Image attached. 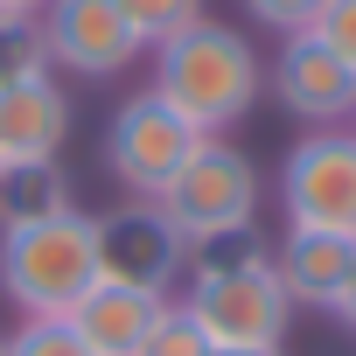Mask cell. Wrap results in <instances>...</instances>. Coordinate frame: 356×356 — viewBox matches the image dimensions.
<instances>
[{
    "label": "cell",
    "mask_w": 356,
    "mask_h": 356,
    "mask_svg": "<svg viewBox=\"0 0 356 356\" xmlns=\"http://www.w3.org/2000/svg\"><path fill=\"white\" fill-rule=\"evenodd\" d=\"M259 84H266V70H259V49L238 35V29H224V22H196V29H182V35H168L161 49H154V98L161 105H175L203 140H224L245 112H252V98H259Z\"/></svg>",
    "instance_id": "1"
},
{
    "label": "cell",
    "mask_w": 356,
    "mask_h": 356,
    "mask_svg": "<svg viewBox=\"0 0 356 356\" xmlns=\"http://www.w3.org/2000/svg\"><path fill=\"white\" fill-rule=\"evenodd\" d=\"M91 280H98V238L84 210L0 231V293L22 314H70Z\"/></svg>",
    "instance_id": "2"
},
{
    "label": "cell",
    "mask_w": 356,
    "mask_h": 356,
    "mask_svg": "<svg viewBox=\"0 0 356 356\" xmlns=\"http://www.w3.org/2000/svg\"><path fill=\"white\" fill-rule=\"evenodd\" d=\"M196 147H203V133H196L182 112L161 105L154 91H140V98L119 105V119H112V133H105V168L126 182L133 203H161V189L196 161Z\"/></svg>",
    "instance_id": "3"
},
{
    "label": "cell",
    "mask_w": 356,
    "mask_h": 356,
    "mask_svg": "<svg viewBox=\"0 0 356 356\" xmlns=\"http://www.w3.org/2000/svg\"><path fill=\"white\" fill-rule=\"evenodd\" d=\"M182 307L196 314V328L210 335V349H280L286 328H293V293L280 286L273 266L189 280Z\"/></svg>",
    "instance_id": "4"
},
{
    "label": "cell",
    "mask_w": 356,
    "mask_h": 356,
    "mask_svg": "<svg viewBox=\"0 0 356 356\" xmlns=\"http://www.w3.org/2000/svg\"><path fill=\"white\" fill-rule=\"evenodd\" d=\"M252 210H259V168L231 140H203L196 161L161 189V217L182 231V245L210 238V231H238V224H252Z\"/></svg>",
    "instance_id": "5"
},
{
    "label": "cell",
    "mask_w": 356,
    "mask_h": 356,
    "mask_svg": "<svg viewBox=\"0 0 356 356\" xmlns=\"http://www.w3.org/2000/svg\"><path fill=\"white\" fill-rule=\"evenodd\" d=\"M91 238H98V280L112 286H140L168 300V286L189 273V245L161 217V203H119L91 217Z\"/></svg>",
    "instance_id": "6"
},
{
    "label": "cell",
    "mask_w": 356,
    "mask_h": 356,
    "mask_svg": "<svg viewBox=\"0 0 356 356\" xmlns=\"http://www.w3.org/2000/svg\"><path fill=\"white\" fill-rule=\"evenodd\" d=\"M280 203H286V224L356 231V133L349 126H321L286 154Z\"/></svg>",
    "instance_id": "7"
},
{
    "label": "cell",
    "mask_w": 356,
    "mask_h": 356,
    "mask_svg": "<svg viewBox=\"0 0 356 356\" xmlns=\"http://www.w3.org/2000/svg\"><path fill=\"white\" fill-rule=\"evenodd\" d=\"M35 29H42L49 70H70V77H126V63L140 56V35L126 29L119 0H49Z\"/></svg>",
    "instance_id": "8"
},
{
    "label": "cell",
    "mask_w": 356,
    "mask_h": 356,
    "mask_svg": "<svg viewBox=\"0 0 356 356\" xmlns=\"http://www.w3.org/2000/svg\"><path fill=\"white\" fill-rule=\"evenodd\" d=\"M273 91L280 105L300 119V126H349L356 112V70H342L314 35H286L280 42V63H273Z\"/></svg>",
    "instance_id": "9"
},
{
    "label": "cell",
    "mask_w": 356,
    "mask_h": 356,
    "mask_svg": "<svg viewBox=\"0 0 356 356\" xmlns=\"http://www.w3.org/2000/svg\"><path fill=\"white\" fill-rule=\"evenodd\" d=\"M63 140H70V91L56 84V70L0 84V161H56Z\"/></svg>",
    "instance_id": "10"
},
{
    "label": "cell",
    "mask_w": 356,
    "mask_h": 356,
    "mask_svg": "<svg viewBox=\"0 0 356 356\" xmlns=\"http://www.w3.org/2000/svg\"><path fill=\"white\" fill-rule=\"evenodd\" d=\"M280 286L293 293V307H335V293L356 273V231H314V224H286V245L273 252Z\"/></svg>",
    "instance_id": "11"
},
{
    "label": "cell",
    "mask_w": 356,
    "mask_h": 356,
    "mask_svg": "<svg viewBox=\"0 0 356 356\" xmlns=\"http://www.w3.org/2000/svg\"><path fill=\"white\" fill-rule=\"evenodd\" d=\"M161 307H168L161 293L91 280V286H84V300H77L63 321H70V335H77L91 356H133V349H140V335L154 328V314H161Z\"/></svg>",
    "instance_id": "12"
},
{
    "label": "cell",
    "mask_w": 356,
    "mask_h": 356,
    "mask_svg": "<svg viewBox=\"0 0 356 356\" xmlns=\"http://www.w3.org/2000/svg\"><path fill=\"white\" fill-rule=\"evenodd\" d=\"M70 210V175L63 161H0V231L49 224Z\"/></svg>",
    "instance_id": "13"
},
{
    "label": "cell",
    "mask_w": 356,
    "mask_h": 356,
    "mask_svg": "<svg viewBox=\"0 0 356 356\" xmlns=\"http://www.w3.org/2000/svg\"><path fill=\"white\" fill-rule=\"evenodd\" d=\"M252 266H273L259 224H238V231H210V238H189V280H217V273H252Z\"/></svg>",
    "instance_id": "14"
},
{
    "label": "cell",
    "mask_w": 356,
    "mask_h": 356,
    "mask_svg": "<svg viewBox=\"0 0 356 356\" xmlns=\"http://www.w3.org/2000/svg\"><path fill=\"white\" fill-rule=\"evenodd\" d=\"M119 15L140 35V49H161L168 35H182V29L203 22V0H119Z\"/></svg>",
    "instance_id": "15"
},
{
    "label": "cell",
    "mask_w": 356,
    "mask_h": 356,
    "mask_svg": "<svg viewBox=\"0 0 356 356\" xmlns=\"http://www.w3.org/2000/svg\"><path fill=\"white\" fill-rule=\"evenodd\" d=\"M133 356H210V335L196 328V314H189L182 300H168V307L154 314V328L140 335Z\"/></svg>",
    "instance_id": "16"
},
{
    "label": "cell",
    "mask_w": 356,
    "mask_h": 356,
    "mask_svg": "<svg viewBox=\"0 0 356 356\" xmlns=\"http://www.w3.org/2000/svg\"><path fill=\"white\" fill-rule=\"evenodd\" d=\"M49 70V49H42V29L29 15H0V84L15 77H42Z\"/></svg>",
    "instance_id": "17"
},
{
    "label": "cell",
    "mask_w": 356,
    "mask_h": 356,
    "mask_svg": "<svg viewBox=\"0 0 356 356\" xmlns=\"http://www.w3.org/2000/svg\"><path fill=\"white\" fill-rule=\"evenodd\" d=\"M8 356H91V349L70 335L63 314H29V321L8 335Z\"/></svg>",
    "instance_id": "18"
},
{
    "label": "cell",
    "mask_w": 356,
    "mask_h": 356,
    "mask_svg": "<svg viewBox=\"0 0 356 356\" xmlns=\"http://www.w3.org/2000/svg\"><path fill=\"white\" fill-rule=\"evenodd\" d=\"M342 70H356V0H328V8H321V22L307 29Z\"/></svg>",
    "instance_id": "19"
},
{
    "label": "cell",
    "mask_w": 356,
    "mask_h": 356,
    "mask_svg": "<svg viewBox=\"0 0 356 356\" xmlns=\"http://www.w3.org/2000/svg\"><path fill=\"white\" fill-rule=\"evenodd\" d=\"M321 8H328V0H245V15L259 29H273V35H307L321 22Z\"/></svg>",
    "instance_id": "20"
},
{
    "label": "cell",
    "mask_w": 356,
    "mask_h": 356,
    "mask_svg": "<svg viewBox=\"0 0 356 356\" xmlns=\"http://www.w3.org/2000/svg\"><path fill=\"white\" fill-rule=\"evenodd\" d=\"M328 314H342V321H349V328H356V273H349V286H342V293H335V307H328Z\"/></svg>",
    "instance_id": "21"
},
{
    "label": "cell",
    "mask_w": 356,
    "mask_h": 356,
    "mask_svg": "<svg viewBox=\"0 0 356 356\" xmlns=\"http://www.w3.org/2000/svg\"><path fill=\"white\" fill-rule=\"evenodd\" d=\"M42 8H49V0H0V15H29V22H35Z\"/></svg>",
    "instance_id": "22"
},
{
    "label": "cell",
    "mask_w": 356,
    "mask_h": 356,
    "mask_svg": "<svg viewBox=\"0 0 356 356\" xmlns=\"http://www.w3.org/2000/svg\"><path fill=\"white\" fill-rule=\"evenodd\" d=\"M210 356H286V349H210Z\"/></svg>",
    "instance_id": "23"
},
{
    "label": "cell",
    "mask_w": 356,
    "mask_h": 356,
    "mask_svg": "<svg viewBox=\"0 0 356 356\" xmlns=\"http://www.w3.org/2000/svg\"><path fill=\"white\" fill-rule=\"evenodd\" d=\"M0 356H8V335H0Z\"/></svg>",
    "instance_id": "24"
},
{
    "label": "cell",
    "mask_w": 356,
    "mask_h": 356,
    "mask_svg": "<svg viewBox=\"0 0 356 356\" xmlns=\"http://www.w3.org/2000/svg\"><path fill=\"white\" fill-rule=\"evenodd\" d=\"M349 133H356V112H349Z\"/></svg>",
    "instance_id": "25"
}]
</instances>
